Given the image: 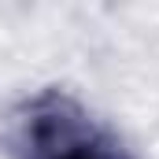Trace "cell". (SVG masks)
Returning a JSON list of instances; mask_svg holds the SVG:
<instances>
[{
  "instance_id": "cell-1",
  "label": "cell",
  "mask_w": 159,
  "mask_h": 159,
  "mask_svg": "<svg viewBox=\"0 0 159 159\" xmlns=\"http://www.w3.org/2000/svg\"><path fill=\"white\" fill-rule=\"evenodd\" d=\"M22 159H133L119 137L67 96H37L15 129Z\"/></svg>"
}]
</instances>
